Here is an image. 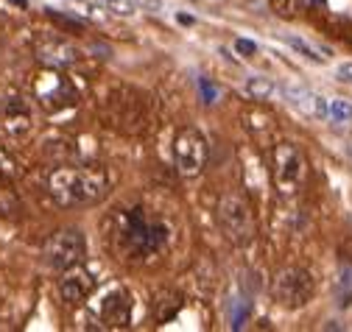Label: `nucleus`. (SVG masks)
<instances>
[{"label": "nucleus", "instance_id": "1", "mask_svg": "<svg viewBox=\"0 0 352 332\" xmlns=\"http://www.w3.org/2000/svg\"><path fill=\"white\" fill-rule=\"evenodd\" d=\"M48 190H51V195L59 206H87V204H96L107 195L109 179H107L104 168H98V165L78 168V171L59 168V171L51 174Z\"/></svg>", "mask_w": 352, "mask_h": 332}, {"label": "nucleus", "instance_id": "2", "mask_svg": "<svg viewBox=\"0 0 352 332\" xmlns=\"http://www.w3.org/2000/svg\"><path fill=\"white\" fill-rule=\"evenodd\" d=\"M218 224H221V232L227 235V240L235 246H249L254 237L252 206L246 204V198H241L235 193L218 201Z\"/></svg>", "mask_w": 352, "mask_h": 332}, {"label": "nucleus", "instance_id": "3", "mask_svg": "<svg viewBox=\"0 0 352 332\" xmlns=\"http://www.w3.org/2000/svg\"><path fill=\"white\" fill-rule=\"evenodd\" d=\"M87 254V243L78 229H59L45 243V263L54 271H73Z\"/></svg>", "mask_w": 352, "mask_h": 332}, {"label": "nucleus", "instance_id": "4", "mask_svg": "<svg viewBox=\"0 0 352 332\" xmlns=\"http://www.w3.org/2000/svg\"><path fill=\"white\" fill-rule=\"evenodd\" d=\"M210 156V145L207 137L199 129H182L173 140V159H176V168H179L182 176H196L204 171Z\"/></svg>", "mask_w": 352, "mask_h": 332}, {"label": "nucleus", "instance_id": "5", "mask_svg": "<svg viewBox=\"0 0 352 332\" xmlns=\"http://www.w3.org/2000/svg\"><path fill=\"white\" fill-rule=\"evenodd\" d=\"M314 276L307 274L305 268H283L277 276H274V299L288 307V310H296V307H305L314 296Z\"/></svg>", "mask_w": 352, "mask_h": 332}, {"label": "nucleus", "instance_id": "6", "mask_svg": "<svg viewBox=\"0 0 352 332\" xmlns=\"http://www.w3.org/2000/svg\"><path fill=\"white\" fill-rule=\"evenodd\" d=\"M168 237V229L162 224H146L140 210H135L129 218H126V226H123V240L129 246L131 254H151L165 243Z\"/></svg>", "mask_w": 352, "mask_h": 332}, {"label": "nucleus", "instance_id": "7", "mask_svg": "<svg viewBox=\"0 0 352 332\" xmlns=\"http://www.w3.org/2000/svg\"><path fill=\"white\" fill-rule=\"evenodd\" d=\"M272 168H274L277 187L283 193H294L296 185L305 176V159H302V154H299L296 145L280 143V145H274V154H272Z\"/></svg>", "mask_w": 352, "mask_h": 332}, {"label": "nucleus", "instance_id": "8", "mask_svg": "<svg viewBox=\"0 0 352 332\" xmlns=\"http://www.w3.org/2000/svg\"><path fill=\"white\" fill-rule=\"evenodd\" d=\"M31 134V112L23 101L12 98L0 109V140L3 143H23Z\"/></svg>", "mask_w": 352, "mask_h": 332}, {"label": "nucleus", "instance_id": "9", "mask_svg": "<svg viewBox=\"0 0 352 332\" xmlns=\"http://www.w3.org/2000/svg\"><path fill=\"white\" fill-rule=\"evenodd\" d=\"M73 98H76V93H73V87L67 84L65 78H59V75H45L39 81V101L45 104V109H62V106H67V104H73Z\"/></svg>", "mask_w": 352, "mask_h": 332}, {"label": "nucleus", "instance_id": "10", "mask_svg": "<svg viewBox=\"0 0 352 332\" xmlns=\"http://www.w3.org/2000/svg\"><path fill=\"white\" fill-rule=\"evenodd\" d=\"M283 93H285V101L288 104H294L296 109H302L305 115H311V117H327V101L322 98V95H316V93H311V90H305V87H296V84H285L283 87Z\"/></svg>", "mask_w": 352, "mask_h": 332}, {"label": "nucleus", "instance_id": "11", "mask_svg": "<svg viewBox=\"0 0 352 332\" xmlns=\"http://www.w3.org/2000/svg\"><path fill=\"white\" fill-rule=\"evenodd\" d=\"M36 54H39L42 62L54 64V67H67V64L78 62V51H76L70 43H65V39H59V36L36 43Z\"/></svg>", "mask_w": 352, "mask_h": 332}, {"label": "nucleus", "instance_id": "12", "mask_svg": "<svg viewBox=\"0 0 352 332\" xmlns=\"http://www.w3.org/2000/svg\"><path fill=\"white\" fill-rule=\"evenodd\" d=\"M101 316L109 327H126L131 318V299L126 294H120V290L118 294H109L101 305Z\"/></svg>", "mask_w": 352, "mask_h": 332}, {"label": "nucleus", "instance_id": "13", "mask_svg": "<svg viewBox=\"0 0 352 332\" xmlns=\"http://www.w3.org/2000/svg\"><path fill=\"white\" fill-rule=\"evenodd\" d=\"M93 276L90 274H70V276H65L62 279V285H59V294H62V299L67 302V305H78L81 299H87V294L93 290Z\"/></svg>", "mask_w": 352, "mask_h": 332}, {"label": "nucleus", "instance_id": "14", "mask_svg": "<svg viewBox=\"0 0 352 332\" xmlns=\"http://www.w3.org/2000/svg\"><path fill=\"white\" fill-rule=\"evenodd\" d=\"M274 81L266 78V75H249L246 84H243V95L252 98V101H269L274 95Z\"/></svg>", "mask_w": 352, "mask_h": 332}, {"label": "nucleus", "instance_id": "15", "mask_svg": "<svg viewBox=\"0 0 352 332\" xmlns=\"http://www.w3.org/2000/svg\"><path fill=\"white\" fill-rule=\"evenodd\" d=\"M336 302L341 310L352 305V265H341L336 276Z\"/></svg>", "mask_w": 352, "mask_h": 332}, {"label": "nucleus", "instance_id": "16", "mask_svg": "<svg viewBox=\"0 0 352 332\" xmlns=\"http://www.w3.org/2000/svg\"><path fill=\"white\" fill-rule=\"evenodd\" d=\"M269 6H272V12H274L277 17H283V20H296V17L305 12L302 0H269Z\"/></svg>", "mask_w": 352, "mask_h": 332}, {"label": "nucleus", "instance_id": "17", "mask_svg": "<svg viewBox=\"0 0 352 332\" xmlns=\"http://www.w3.org/2000/svg\"><path fill=\"white\" fill-rule=\"evenodd\" d=\"M227 310H230V318H232V329H241V327H246V321H249L252 302H249V299H232V302L227 305Z\"/></svg>", "mask_w": 352, "mask_h": 332}, {"label": "nucleus", "instance_id": "18", "mask_svg": "<svg viewBox=\"0 0 352 332\" xmlns=\"http://www.w3.org/2000/svg\"><path fill=\"white\" fill-rule=\"evenodd\" d=\"M104 9L115 17H135L138 14V3L135 0H104Z\"/></svg>", "mask_w": 352, "mask_h": 332}, {"label": "nucleus", "instance_id": "19", "mask_svg": "<svg viewBox=\"0 0 352 332\" xmlns=\"http://www.w3.org/2000/svg\"><path fill=\"white\" fill-rule=\"evenodd\" d=\"M327 117H333V123H349L352 120V104L349 101H341V98L330 101Z\"/></svg>", "mask_w": 352, "mask_h": 332}, {"label": "nucleus", "instance_id": "20", "mask_svg": "<svg viewBox=\"0 0 352 332\" xmlns=\"http://www.w3.org/2000/svg\"><path fill=\"white\" fill-rule=\"evenodd\" d=\"M285 43H288L294 51H299V54H302L307 62H314V64H324V56H319V54H316V48H311L307 43H302V39H296V36H288Z\"/></svg>", "mask_w": 352, "mask_h": 332}, {"label": "nucleus", "instance_id": "21", "mask_svg": "<svg viewBox=\"0 0 352 332\" xmlns=\"http://www.w3.org/2000/svg\"><path fill=\"white\" fill-rule=\"evenodd\" d=\"M70 3H73L81 14H87V17H96V20L104 17V14H101V6L96 3V0H70Z\"/></svg>", "mask_w": 352, "mask_h": 332}, {"label": "nucleus", "instance_id": "22", "mask_svg": "<svg viewBox=\"0 0 352 332\" xmlns=\"http://www.w3.org/2000/svg\"><path fill=\"white\" fill-rule=\"evenodd\" d=\"M199 90H201V98H204V104H215V98H218V90L210 84L207 78H201V81H199Z\"/></svg>", "mask_w": 352, "mask_h": 332}, {"label": "nucleus", "instance_id": "23", "mask_svg": "<svg viewBox=\"0 0 352 332\" xmlns=\"http://www.w3.org/2000/svg\"><path fill=\"white\" fill-rule=\"evenodd\" d=\"M235 51H238L241 56H254V54H257V45L252 43V39H238V43H235Z\"/></svg>", "mask_w": 352, "mask_h": 332}, {"label": "nucleus", "instance_id": "24", "mask_svg": "<svg viewBox=\"0 0 352 332\" xmlns=\"http://www.w3.org/2000/svg\"><path fill=\"white\" fill-rule=\"evenodd\" d=\"M338 78L346 81V84H352V62H346V64L338 67Z\"/></svg>", "mask_w": 352, "mask_h": 332}, {"label": "nucleus", "instance_id": "25", "mask_svg": "<svg viewBox=\"0 0 352 332\" xmlns=\"http://www.w3.org/2000/svg\"><path fill=\"white\" fill-rule=\"evenodd\" d=\"M138 6H146V9H151V12H162V0H135Z\"/></svg>", "mask_w": 352, "mask_h": 332}]
</instances>
